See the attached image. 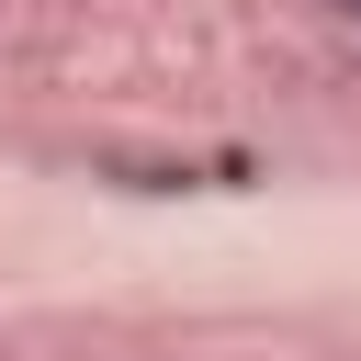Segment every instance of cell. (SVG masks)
I'll return each mask as SVG.
<instances>
[{"mask_svg":"<svg viewBox=\"0 0 361 361\" xmlns=\"http://www.w3.org/2000/svg\"><path fill=\"white\" fill-rule=\"evenodd\" d=\"M338 11H350V23H361V0H338Z\"/></svg>","mask_w":361,"mask_h":361,"instance_id":"obj_1","label":"cell"}]
</instances>
